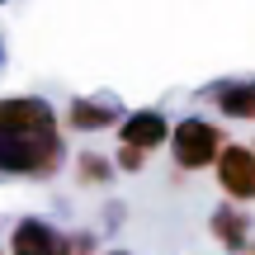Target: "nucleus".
<instances>
[{"instance_id": "f257e3e1", "label": "nucleus", "mask_w": 255, "mask_h": 255, "mask_svg": "<svg viewBox=\"0 0 255 255\" xmlns=\"http://www.w3.org/2000/svg\"><path fill=\"white\" fill-rule=\"evenodd\" d=\"M62 161L57 114L43 100H0V170L47 175Z\"/></svg>"}, {"instance_id": "f03ea898", "label": "nucleus", "mask_w": 255, "mask_h": 255, "mask_svg": "<svg viewBox=\"0 0 255 255\" xmlns=\"http://www.w3.org/2000/svg\"><path fill=\"white\" fill-rule=\"evenodd\" d=\"M170 146H175V165H184V170H203V165H218L222 132L208 119H184L170 132Z\"/></svg>"}, {"instance_id": "7ed1b4c3", "label": "nucleus", "mask_w": 255, "mask_h": 255, "mask_svg": "<svg viewBox=\"0 0 255 255\" xmlns=\"http://www.w3.org/2000/svg\"><path fill=\"white\" fill-rule=\"evenodd\" d=\"M218 184L227 189V199H237V203L255 199V146H222Z\"/></svg>"}, {"instance_id": "20e7f679", "label": "nucleus", "mask_w": 255, "mask_h": 255, "mask_svg": "<svg viewBox=\"0 0 255 255\" xmlns=\"http://www.w3.org/2000/svg\"><path fill=\"white\" fill-rule=\"evenodd\" d=\"M9 255H71V241H66L62 232H52L47 222L24 218L14 227V251Z\"/></svg>"}, {"instance_id": "39448f33", "label": "nucleus", "mask_w": 255, "mask_h": 255, "mask_svg": "<svg viewBox=\"0 0 255 255\" xmlns=\"http://www.w3.org/2000/svg\"><path fill=\"white\" fill-rule=\"evenodd\" d=\"M165 137H170V128L156 109H142L132 114V119H123V146H142V151H151V146H161Z\"/></svg>"}, {"instance_id": "423d86ee", "label": "nucleus", "mask_w": 255, "mask_h": 255, "mask_svg": "<svg viewBox=\"0 0 255 255\" xmlns=\"http://www.w3.org/2000/svg\"><path fill=\"white\" fill-rule=\"evenodd\" d=\"M213 237H218L227 251H241V246L251 241L246 213H241V208H218V213H213Z\"/></svg>"}, {"instance_id": "0eeeda50", "label": "nucleus", "mask_w": 255, "mask_h": 255, "mask_svg": "<svg viewBox=\"0 0 255 255\" xmlns=\"http://www.w3.org/2000/svg\"><path fill=\"white\" fill-rule=\"evenodd\" d=\"M213 100H218V109L232 114V119H255V81L218 85V90H213Z\"/></svg>"}, {"instance_id": "6e6552de", "label": "nucleus", "mask_w": 255, "mask_h": 255, "mask_svg": "<svg viewBox=\"0 0 255 255\" xmlns=\"http://www.w3.org/2000/svg\"><path fill=\"white\" fill-rule=\"evenodd\" d=\"M66 123L81 128V132H95V128H109L114 123V109H109V104H100V100H76L71 114H66Z\"/></svg>"}, {"instance_id": "1a4fd4ad", "label": "nucleus", "mask_w": 255, "mask_h": 255, "mask_svg": "<svg viewBox=\"0 0 255 255\" xmlns=\"http://www.w3.org/2000/svg\"><path fill=\"white\" fill-rule=\"evenodd\" d=\"M81 175H85V180H104V175H109V161H100V156H81Z\"/></svg>"}, {"instance_id": "9d476101", "label": "nucleus", "mask_w": 255, "mask_h": 255, "mask_svg": "<svg viewBox=\"0 0 255 255\" xmlns=\"http://www.w3.org/2000/svg\"><path fill=\"white\" fill-rule=\"evenodd\" d=\"M142 161H146V151H142V146H123V156H119V165H123V170H142Z\"/></svg>"}, {"instance_id": "9b49d317", "label": "nucleus", "mask_w": 255, "mask_h": 255, "mask_svg": "<svg viewBox=\"0 0 255 255\" xmlns=\"http://www.w3.org/2000/svg\"><path fill=\"white\" fill-rule=\"evenodd\" d=\"M109 255H128V251H109Z\"/></svg>"}, {"instance_id": "f8f14e48", "label": "nucleus", "mask_w": 255, "mask_h": 255, "mask_svg": "<svg viewBox=\"0 0 255 255\" xmlns=\"http://www.w3.org/2000/svg\"><path fill=\"white\" fill-rule=\"evenodd\" d=\"M251 251H255V241H251Z\"/></svg>"}]
</instances>
